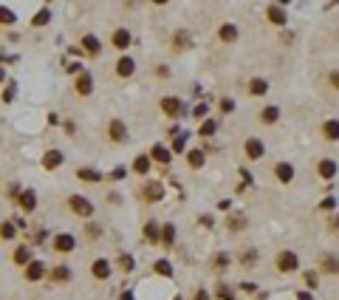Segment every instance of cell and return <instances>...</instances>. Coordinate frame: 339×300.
Here are the masks:
<instances>
[{
	"label": "cell",
	"mask_w": 339,
	"mask_h": 300,
	"mask_svg": "<svg viewBox=\"0 0 339 300\" xmlns=\"http://www.w3.org/2000/svg\"><path fill=\"white\" fill-rule=\"evenodd\" d=\"M319 272H325V275H339V258L337 255H322V258H319Z\"/></svg>",
	"instance_id": "cell-11"
},
{
	"label": "cell",
	"mask_w": 339,
	"mask_h": 300,
	"mask_svg": "<svg viewBox=\"0 0 339 300\" xmlns=\"http://www.w3.org/2000/svg\"><path fill=\"white\" fill-rule=\"evenodd\" d=\"M192 46V37L187 34V31H175V37H172V48L175 51H184V48Z\"/></svg>",
	"instance_id": "cell-27"
},
{
	"label": "cell",
	"mask_w": 339,
	"mask_h": 300,
	"mask_svg": "<svg viewBox=\"0 0 339 300\" xmlns=\"http://www.w3.org/2000/svg\"><path fill=\"white\" fill-rule=\"evenodd\" d=\"M74 88H77L79 96H88V93L93 91V80H90V74H79L77 82H74Z\"/></svg>",
	"instance_id": "cell-20"
},
{
	"label": "cell",
	"mask_w": 339,
	"mask_h": 300,
	"mask_svg": "<svg viewBox=\"0 0 339 300\" xmlns=\"http://www.w3.org/2000/svg\"><path fill=\"white\" fill-rule=\"evenodd\" d=\"M124 173H127L124 167H116V170H113V173H111V179H124Z\"/></svg>",
	"instance_id": "cell-51"
},
{
	"label": "cell",
	"mask_w": 339,
	"mask_h": 300,
	"mask_svg": "<svg viewBox=\"0 0 339 300\" xmlns=\"http://www.w3.org/2000/svg\"><path fill=\"white\" fill-rule=\"evenodd\" d=\"M116 266H119V269H122V272H124V275H127V272H133V255H119V258H116Z\"/></svg>",
	"instance_id": "cell-35"
},
{
	"label": "cell",
	"mask_w": 339,
	"mask_h": 300,
	"mask_svg": "<svg viewBox=\"0 0 339 300\" xmlns=\"http://www.w3.org/2000/svg\"><path fill=\"white\" fill-rule=\"evenodd\" d=\"M77 179H82V181H90V184H96V181H102V173L90 170V167H82V170H77Z\"/></svg>",
	"instance_id": "cell-31"
},
{
	"label": "cell",
	"mask_w": 339,
	"mask_h": 300,
	"mask_svg": "<svg viewBox=\"0 0 339 300\" xmlns=\"http://www.w3.org/2000/svg\"><path fill=\"white\" fill-rule=\"evenodd\" d=\"M59 164H62V153H59V150H45V156H43L45 170H56Z\"/></svg>",
	"instance_id": "cell-21"
},
{
	"label": "cell",
	"mask_w": 339,
	"mask_h": 300,
	"mask_svg": "<svg viewBox=\"0 0 339 300\" xmlns=\"http://www.w3.org/2000/svg\"><path fill=\"white\" fill-rule=\"evenodd\" d=\"M277 119H280V108H277V105H269V108L260 111V122H263V125H274Z\"/></svg>",
	"instance_id": "cell-22"
},
{
	"label": "cell",
	"mask_w": 339,
	"mask_h": 300,
	"mask_svg": "<svg viewBox=\"0 0 339 300\" xmlns=\"http://www.w3.org/2000/svg\"><path fill=\"white\" fill-rule=\"evenodd\" d=\"M257 261H260V252H257V249H243V252L237 255V264L243 266V269H254V266H257Z\"/></svg>",
	"instance_id": "cell-13"
},
{
	"label": "cell",
	"mask_w": 339,
	"mask_h": 300,
	"mask_svg": "<svg viewBox=\"0 0 339 300\" xmlns=\"http://www.w3.org/2000/svg\"><path fill=\"white\" fill-rule=\"evenodd\" d=\"M9 198H14V201L20 198V187L17 184H9Z\"/></svg>",
	"instance_id": "cell-49"
},
{
	"label": "cell",
	"mask_w": 339,
	"mask_h": 300,
	"mask_svg": "<svg viewBox=\"0 0 339 300\" xmlns=\"http://www.w3.org/2000/svg\"><path fill=\"white\" fill-rule=\"evenodd\" d=\"M161 111H164L167 116H178L184 108H181V99H178V96H164V99H161Z\"/></svg>",
	"instance_id": "cell-17"
},
{
	"label": "cell",
	"mask_w": 339,
	"mask_h": 300,
	"mask_svg": "<svg viewBox=\"0 0 339 300\" xmlns=\"http://www.w3.org/2000/svg\"><path fill=\"white\" fill-rule=\"evenodd\" d=\"M319 207H322V210H334V207H337V201H334V198H325Z\"/></svg>",
	"instance_id": "cell-50"
},
{
	"label": "cell",
	"mask_w": 339,
	"mask_h": 300,
	"mask_svg": "<svg viewBox=\"0 0 339 300\" xmlns=\"http://www.w3.org/2000/svg\"><path fill=\"white\" fill-rule=\"evenodd\" d=\"M175 300H181V298H175Z\"/></svg>",
	"instance_id": "cell-60"
},
{
	"label": "cell",
	"mask_w": 339,
	"mask_h": 300,
	"mask_svg": "<svg viewBox=\"0 0 339 300\" xmlns=\"http://www.w3.org/2000/svg\"><path fill=\"white\" fill-rule=\"evenodd\" d=\"M297 300H314V295H311V292H300V295H297Z\"/></svg>",
	"instance_id": "cell-53"
},
{
	"label": "cell",
	"mask_w": 339,
	"mask_h": 300,
	"mask_svg": "<svg viewBox=\"0 0 339 300\" xmlns=\"http://www.w3.org/2000/svg\"><path fill=\"white\" fill-rule=\"evenodd\" d=\"M184 142H187V136H178L175 139V145H172V150H184Z\"/></svg>",
	"instance_id": "cell-52"
},
{
	"label": "cell",
	"mask_w": 339,
	"mask_h": 300,
	"mask_svg": "<svg viewBox=\"0 0 339 300\" xmlns=\"http://www.w3.org/2000/svg\"><path fill=\"white\" fill-rule=\"evenodd\" d=\"M328 85L339 91V71H331V74H328Z\"/></svg>",
	"instance_id": "cell-46"
},
{
	"label": "cell",
	"mask_w": 339,
	"mask_h": 300,
	"mask_svg": "<svg viewBox=\"0 0 339 300\" xmlns=\"http://www.w3.org/2000/svg\"><path fill=\"white\" fill-rule=\"evenodd\" d=\"M14 20H17V14L11 12V9H6V6H0V23H14Z\"/></svg>",
	"instance_id": "cell-42"
},
{
	"label": "cell",
	"mask_w": 339,
	"mask_h": 300,
	"mask_svg": "<svg viewBox=\"0 0 339 300\" xmlns=\"http://www.w3.org/2000/svg\"><path fill=\"white\" fill-rule=\"evenodd\" d=\"M68 207L74 210L79 218H90V215H93V204H90L85 196H71L68 198Z\"/></svg>",
	"instance_id": "cell-4"
},
{
	"label": "cell",
	"mask_w": 339,
	"mask_h": 300,
	"mask_svg": "<svg viewBox=\"0 0 339 300\" xmlns=\"http://www.w3.org/2000/svg\"><path fill=\"white\" fill-rule=\"evenodd\" d=\"M48 20H51V12H48V9H40V12L31 17V26H37V29H40V26H45Z\"/></svg>",
	"instance_id": "cell-39"
},
{
	"label": "cell",
	"mask_w": 339,
	"mask_h": 300,
	"mask_svg": "<svg viewBox=\"0 0 339 300\" xmlns=\"http://www.w3.org/2000/svg\"><path fill=\"white\" fill-rule=\"evenodd\" d=\"M150 164H153V159L150 156H136V162H133V173H139V176H147L150 173Z\"/></svg>",
	"instance_id": "cell-24"
},
{
	"label": "cell",
	"mask_w": 339,
	"mask_h": 300,
	"mask_svg": "<svg viewBox=\"0 0 339 300\" xmlns=\"http://www.w3.org/2000/svg\"><path fill=\"white\" fill-rule=\"evenodd\" d=\"M113 46L127 48L130 46V31H127V29H116V31H113Z\"/></svg>",
	"instance_id": "cell-28"
},
{
	"label": "cell",
	"mask_w": 339,
	"mask_h": 300,
	"mask_svg": "<svg viewBox=\"0 0 339 300\" xmlns=\"http://www.w3.org/2000/svg\"><path fill=\"white\" fill-rule=\"evenodd\" d=\"M90 275L96 277V280H108V277H111V261L96 258V261H93V266H90Z\"/></svg>",
	"instance_id": "cell-7"
},
{
	"label": "cell",
	"mask_w": 339,
	"mask_h": 300,
	"mask_svg": "<svg viewBox=\"0 0 339 300\" xmlns=\"http://www.w3.org/2000/svg\"><path fill=\"white\" fill-rule=\"evenodd\" d=\"M17 204H20L23 212H34V210H37V193H34V190H23L20 198H17Z\"/></svg>",
	"instance_id": "cell-10"
},
{
	"label": "cell",
	"mask_w": 339,
	"mask_h": 300,
	"mask_svg": "<svg viewBox=\"0 0 339 300\" xmlns=\"http://www.w3.org/2000/svg\"><path fill=\"white\" fill-rule=\"evenodd\" d=\"M198 130H201V136H212L215 130H218V122H215V119H206V122L198 127Z\"/></svg>",
	"instance_id": "cell-41"
},
{
	"label": "cell",
	"mask_w": 339,
	"mask_h": 300,
	"mask_svg": "<svg viewBox=\"0 0 339 300\" xmlns=\"http://www.w3.org/2000/svg\"><path fill=\"white\" fill-rule=\"evenodd\" d=\"M45 277V264L43 261H31V264L26 266V280H43Z\"/></svg>",
	"instance_id": "cell-15"
},
{
	"label": "cell",
	"mask_w": 339,
	"mask_h": 300,
	"mask_svg": "<svg viewBox=\"0 0 339 300\" xmlns=\"http://www.w3.org/2000/svg\"><path fill=\"white\" fill-rule=\"evenodd\" d=\"M226 227L232 232H240L246 227V215H240V212H237V215H229V218H226Z\"/></svg>",
	"instance_id": "cell-32"
},
{
	"label": "cell",
	"mask_w": 339,
	"mask_h": 300,
	"mask_svg": "<svg viewBox=\"0 0 339 300\" xmlns=\"http://www.w3.org/2000/svg\"><path fill=\"white\" fill-rule=\"evenodd\" d=\"M316 173H319V179H328V181H331V179L337 176V162H334V159H322V162L316 164Z\"/></svg>",
	"instance_id": "cell-19"
},
{
	"label": "cell",
	"mask_w": 339,
	"mask_h": 300,
	"mask_svg": "<svg viewBox=\"0 0 339 300\" xmlns=\"http://www.w3.org/2000/svg\"><path fill=\"white\" fill-rule=\"evenodd\" d=\"M187 164H190L192 170H201L203 167V150H190V153H187Z\"/></svg>",
	"instance_id": "cell-30"
},
{
	"label": "cell",
	"mask_w": 339,
	"mask_h": 300,
	"mask_svg": "<svg viewBox=\"0 0 339 300\" xmlns=\"http://www.w3.org/2000/svg\"><path fill=\"white\" fill-rule=\"evenodd\" d=\"M14 99V85H9L6 91H3V102H11Z\"/></svg>",
	"instance_id": "cell-48"
},
{
	"label": "cell",
	"mask_w": 339,
	"mask_h": 300,
	"mask_svg": "<svg viewBox=\"0 0 339 300\" xmlns=\"http://www.w3.org/2000/svg\"><path fill=\"white\" fill-rule=\"evenodd\" d=\"M243 150H246V159H252V162H257V159H263V153H266V145L260 142V139H246V145H243Z\"/></svg>",
	"instance_id": "cell-6"
},
{
	"label": "cell",
	"mask_w": 339,
	"mask_h": 300,
	"mask_svg": "<svg viewBox=\"0 0 339 300\" xmlns=\"http://www.w3.org/2000/svg\"><path fill=\"white\" fill-rule=\"evenodd\" d=\"M11 261H14L17 266H28V264H31V249H28V246H17Z\"/></svg>",
	"instance_id": "cell-26"
},
{
	"label": "cell",
	"mask_w": 339,
	"mask_h": 300,
	"mask_svg": "<svg viewBox=\"0 0 339 300\" xmlns=\"http://www.w3.org/2000/svg\"><path fill=\"white\" fill-rule=\"evenodd\" d=\"M221 111H224V114H232V111H235V99L224 96V99H221Z\"/></svg>",
	"instance_id": "cell-45"
},
{
	"label": "cell",
	"mask_w": 339,
	"mask_h": 300,
	"mask_svg": "<svg viewBox=\"0 0 339 300\" xmlns=\"http://www.w3.org/2000/svg\"><path fill=\"white\" fill-rule=\"evenodd\" d=\"M192 116H195V119L206 116V105H195V108H192Z\"/></svg>",
	"instance_id": "cell-47"
},
{
	"label": "cell",
	"mask_w": 339,
	"mask_h": 300,
	"mask_svg": "<svg viewBox=\"0 0 339 300\" xmlns=\"http://www.w3.org/2000/svg\"><path fill=\"white\" fill-rule=\"evenodd\" d=\"M195 300H209V295H206V292H203V289H201V292L195 295Z\"/></svg>",
	"instance_id": "cell-56"
},
{
	"label": "cell",
	"mask_w": 339,
	"mask_h": 300,
	"mask_svg": "<svg viewBox=\"0 0 339 300\" xmlns=\"http://www.w3.org/2000/svg\"><path fill=\"white\" fill-rule=\"evenodd\" d=\"M274 176H277V181L288 184V181L294 179V167L288 162H277V164H274Z\"/></svg>",
	"instance_id": "cell-16"
},
{
	"label": "cell",
	"mask_w": 339,
	"mask_h": 300,
	"mask_svg": "<svg viewBox=\"0 0 339 300\" xmlns=\"http://www.w3.org/2000/svg\"><path fill=\"white\" fill-rule=\"evenodd\" d=\"M122 300H133V295H130V292H124V295H122Z\"/></svg>",
	"instance_id": "cell-58"
},
{
	"label": "cell",
	"mask_w": 339,
	"mask_h": 300,
	"mask_svg": "<svg viewBox=\"0 0 339 300\" xmlns=\"http://www.w3.org/2000/svg\"><path fill=\"white\" fill-rule=\"evenodd\" d=\"M150 156H153L156 162H161V164H170V159H172V150H167V148H164V145H156Z\"/></svg>",
	"instance_id": "cell-29"
},
{
	"label": "cell",
	"mask_w": 339,
	"mask_h": 300,
	"mask_svg": "<svg viewBox=\"0 0 339 300\" xmlns=\"http://www.w3.org/2000/svg\"><path fill=\"white\" fill-rule=\"evenodd\" d=\"M297 264H300V258H297L291 249H282V252H277V258H274V266H277V272H282V275L297 272Z\"/></svg>",
	"instance_id": "cell-1"
},
{
	"label": "cell",
	"mask_w": 339,
	"mask_h": 300,
	"mask_svg": "<svg viewBox=\"0 0 339 300\" xmlns=\"http://www.w3.org/2000/svg\"><path fill=\"white\" fill-rule=\"evenodd\" d=\"M156 275H161V277H172V264H170L167 258H161V261H156Z\"/></svg>",
	"instance_id": "cell-34"
},
{
	"label": "cell",
	"mask_w": 339,
	"mask_h": 300,
	"mask_svg": "<svg viewBox=\"0 0 339 300\" xmlns=\"http://www.w3.org/2000/svg\"><path fill=\"white\" fill-rule=\"evenodd\" d=\"M172 241H175V227H172V224H164V227H161V243H164V246H172Z\"/></svg>",
	"instance_id": "cell-36"
},
{
	"label": "cell",
	"mask_w": 339,
	"mask_h": 300,
	"mask_svg": "<svg viewBox=\"0 0 339 300\" xmlns=\"http://www.w3.org/2000/svg\"><path fill=\"white\" fill-rule=\"evenodd\" d=\"M141 235H144L147 243H161V227H158L156 221H147L144 230H141Z\"/></svg>",
	"instance_id": "cell-14"
},
{
	"label": "cell",
	"mask_w": 339,
	"mask_h": 300,
	"mask_svg": "<svg viewBox=\"0 0 339 300\" xmlns=\"http://www.w3.org/2000/svg\"><path fill=\"white\" fill-rule=\"evenodd\" d=\"M139 196H141V201H147V204H156V201L164 198V184H161V181H144L141 190H139Z\"/></svg>",
	"instance_id": "cell-2"
},
{
	"label": "cell",
	"mask_w": 339,
	"mask_h": 300,
	"mask_svg": "<svg viewBox=\"0 0 339 300\" xmlns=\"http://www.w3.org/2000/svg\"><path fill=\"white\" fill-rule=\"evenodd\" d=\"M229 264H232V258H229L226 252H218V255L212 258V269H218V272H224Z\"/></svg>",
	"instance_id": "cell-37"
},
{
	"label": "cell",
	"mask_w": 339,
	"mask_h": 300,
	"mask_svg": "<svg viewBox=\"0 0 339 300\" xmlns=\"http://www.w3.org/2000/svg\"><path fill=\"white\" fill-rule=\"evenodd\" d=\"M322 136H325L328 142H337L339 139V122L337 119H328L325 125H322Z\"/></svg>",
	"instance_id": "cell-25"
},
{
	"label": "cell",
	"mask_w": 339,
	"mask_h": 300,
	"mask_svg": "<svg viewBox=\"0 0 339 300\" xmlns=\"http://www.w3.org/2000/svg\"><path fill=\"white\" fill-rule=\"evenodd\" d=\"M303 286L308 289V292L316 286V272H311V269H308V272H303Z\"/></svg>",
	"instance_id": "cell-43"
},
{
	"label": "cell",
	"mask_w": 339,
	"mask_h": 300,
	"mask_svg": "<svg viewBox=\"0 0 339 300\" xmlns=\"http://www.w3.org/2000/svg\"><path fill=\"white\" fill-rule=\"evenodd\" d=\"M156 74H158V77H170V68H164V65H161V68H156Z\"/></svg>",
	"instance_id": "cell-55"
},
{
	"label": "cell",
	"mask_w": 339,
	"mask_h": 300,
	"mask_svg": "<svg viewBox=\"0 0 339 300\" xmlns=\"http://www.w3.org/2000/svg\"><path fill=\"white\" fill-rule=\"evenodd\" d=\"M3 80H6V71L0 68V82H3Z\"/></svg>",
	"instance_id": "cell-59"
},
{
	"label": "cell",
	"mask_w": 339,
	"mask_h": 300,
	"mask_svg": "<svg viewBox=\"0 0 339 300\" xmlns=\"http://www.w3.org/2000/svg\"><path fill=\"white\" fill-rule=\"evenodd\" d=\"M240 289H243V292H254V283H249L246 280V283H240Z\"/></svg>",
	"instance_id": "cell-54"
},
{
	"label": "cell",
	"mask_w": 339,
	"mask_h": 300,
	"mask_svg": "<svg viewBox=\"0 0 339 300\" xmlns=\"http://www.w3.org/2000/svg\"><path fill=\"white\" fill-rule=\"evenodd\" d=\"M82 48L88 51L90 57H96V54L102 51V43H99V40H96L93 34H85V37H82Z\"/></svg>",
	"instance_id": "cell-23"
},
{
	"label": "cell",
	"mask_w": 339,
	"mask_h": 300,
	"mask_svg": "<svg viewBox=\"0 0 339 300\" xmlns=\"http://www.w3.org/2000/svg\"><path fill=\"white\" fill-rule=\"evenodd\" d=\"M266 17H269V23H274V26H285V9L277 6V3H271L269 9H266Z\"/></svg>",
	"instance_id": "cell-18"
},
{
	"label": "cell",
	"mask_w": 339,
	"mask_h": 300,
	"mask_svg": "<svg viewBox=\"0 0 339 300\" xmlns=\"http://www.w3.org/2000/svg\"><path fill=\"white\" fill-rule=\"evenodd\" d=\"M331 230H339V215H334V221H331Z\"/></svg>",
	"instance_id": "cell-57"
},
{
	"label": "cell",
	"mask_w": 339,
	"mask_h": 300,
	"mask_svg": "<svg viewBox=\"0 0 339 300\" xmlns=\"http://www.w3.org/2000/svg\"><path fill=\"white\" fill-rule=\"evenodd\" d=\"M237 37H240V29H237L235 23H224L218 29V40H221V43H235Z\"/></svg>",
	"instance_id": "cell-8"
},
{
	"label": "cell",
	"mask_w": 339,
	"mask_h": 300,
	"mask_svg": "<svg viewBox=\"0 0 339 300\" xmlns=\"http://www.w3.org/2000/svg\"><path fill=\"white\" fill-rule=\"evenodd\" d=\"M108 136H111V142H116V145L127 142V127H124L122 119H111V125H108Z\"/></svg>",
	"instance_id": "cell-5"
},
{
	"label": "cell",
	"mask_w": 339,
	"mask_h": 300,
	"mask_svg": "<svg viewBox=\"0 0 339 300\" xmlns=\"http://www.w3.org/2000/svg\"><path fill=\"white\" fill-rule=\"evenodd\" d=\"M99 235H102V227H99V224H88V241H96Z\"/></svg>",
	"instance_id": "cell-44"
},
{
	"label": "cell",
	"mask_w": 339,
	"mask_h": 300,
	"mask_svg": "<svg viewBox=\"0 0 339 300\" xmlns=\"http://www.w3.org/2000/svg\"><path fill=\"white\" fill-rule=\"evenodd\" d=\"M51 246H54V252H74L77 249V238L71 235V232H59V235H54V241H51Z\"/></svg>",
	"instance_id": "cell-3"
},
{
	"label": "cell",
	"mask_w": 339,
	"mask_h": 300,
	"mask_svg": "<svg viewBox=\"0 0 339 300\" xmlns=\"http://www.w3.org/2000/svg\"><path fill=\"white\" fill-rule=\"evenodd\" d=\"M215 298H218V300H235V295H232V289L226 286V283H218V289H215Z\"/></svg>",
	"instance_id": "cell-40"
},
{
	"label": "cell",
	"mask_w": 339,
	"mask_h": 300,
	"mask_svg": "<svg viewBox=\"0 0 339 300\" xmlns=\"http://www.w3.org/2000/svg\"><path fill=\"white\" fill-rule=\"evenodd\" d=\"M48 280H51V283H68V280H71V269H68L65 264H56L54 269H51V272H48Z\"/></svg>",
	"instance_id": "cell-9"
},
{
	"label": "cell",
	"mask_w": 339,
	"mask_h": 300,
	"mask_svg": "<svg viewBox=\"0 0 339 300\" xmlns=\"http://www.w3.org/2000/svg\"><path fill=\"white\" fill-rule=\"evenodd\" d=\"M14 235H17L14 224H11V221H3V224H0V238H3V241H11Z\"/></svg>",
	"instance_id": "cell-38"
},
{
	"label": "cell",
	"mask_w": 339,
	"mask_h": 300,
	"mask_svg": "<svg viewBox=\"0 0 339 300\" xmlns=\"http://www.w3.org/2000/svg\"><path fill=\"white\" fill-rule=\"evenodd\" d=\"M266 91H269V82L266 80H252L249 82V93H252V96H263Z\"/></svg>",
	"instance_id": "cell-33"
},
{
	"label": "cell",
	"mask_w": 339,
	"mask_h": 300,
	"mask_svg": "<svg viewBox=\"0 0 339 300\" xmlns=\"http://www.w3.org/2000/svg\"><path fill=\"white\" fill-rule=\"evenodd\" d=\"M133 71H136V62H133V57H119V62H116V74L122 77V80H127V77H133Z\"/></svg>",
	"instance_id": "cell-12"
}]
</instances>
